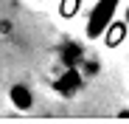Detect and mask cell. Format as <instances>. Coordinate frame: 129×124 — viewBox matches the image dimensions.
Returning <instances> with one entry per match:
<instances>
[{
	"mask_svg": "<svg viewBox=\"0 0 129 124\" xmlns=\"http://www.w3.org/2000/svg\"><path fill=\"white\" fill-rule=\"evenodd\" d=\"M118 3L121 0H98V3L90 9V17H87V37L90 39H98L104 31H107V26L112 23V17H115V9H118Z\"/></svg>",
	"mask_w": 129,
	"mask_h": 124,
	"instance_id": "1",
	"label": "cell"
},
{
	"mask_svg": "<svg viewBox=\"0 0 129 124\" xmlns=\"http://www.w3.org/2000/svg\"><path fill=\"white\" fill-rule=\"evenodd\" d=\"M126 31H129V23H123V20H112L110 26H107V31L101 34L107 48H118L123 39H126Z\"/></svg>",
	"mask_w": 129,
	"mask_h": 124,
	"instance_id": "2",
	"label": "cell"
},
{
	"mask_svg": "<svg viewBox=\"0 0 129 124\" xmlns=\"http://www.w3.org/2000/svg\"><path fill=\"white\" fill-rule=\"evenodd\" d=\"M11 101H14V107H20V110H28V107L34 105L31 90H28L25 85H14V88H11Z\"/></svg>",
	"mask_w": 129,
	"mask_h": 124,
	"instance_id": "3",
	"label": "cell"
},
{
	"mask_svg": "<svg viewBox=\"0 0 129 124\" xmlns=\"http://www.w3.org/2000/svg\"><path fill=\"white\" fill-rule=\"evenodd\" d=\"M79 9H81V0H62V3H59V17L70 20V17L79 14Z\"/></svg>",
	"mask_w": 129,
	"mask_h": 124,
	"instance_id": "4",
	"label": "cell"
},
{
	"mask_svg": "<svg viewBox=\"0 0 129 124\" xmlns=\"http://www.w3.org/2000/svg\"><path fill=\"white\" fill-rule=\"evenodd\" d=\"M37 3H45V0H37Z\"/></svg>",
	"mask_w": 129,
	"mask_h": 124,
	"instance_id": "5",
	"label": "cell"
}]
</instances>
